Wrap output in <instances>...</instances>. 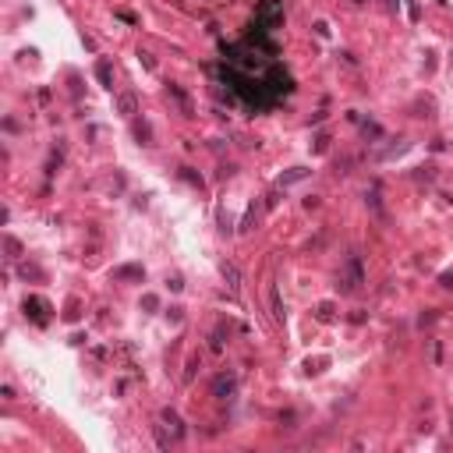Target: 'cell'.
Here are the masks:
<instances>
[{
	"label": "cell",
	"mask_w": 453,
	"mask_h": 453,
	"mask_svg": "<svg viewBox=\"0 0 453 453\" xmlns=\"http://www.w3.org/2000/svg\"><path fill=\"white\" fill-rule=\"evenodd\" d=\"M170 96H174V99L181 103V110H184V113H191V99H188L184 92H181V89H177V85H170Z\"/></svg>",
	"instance_id": "3"
},
{
	"label": "cell",
	"mask_w": 453,
	"mask_h": 453,
	"mask_svg": "<svg viewBox=\"0 0 453 453\" xmlns=\"http://www.w3.org/2000/svg\"><path fill=\"white\" fill-rule=\"evenodd\" d=\"M223 276L230 280V287H237V269L234 266H223Z\"/></svg>",
	"instance_id": "8"
},
{
	"label": "cell",
	"mask_w": 453,
	"mask_h": 453,
	"mask_svg": "<svg viewBox=\"0 0 453 453\" xmlns=\"http://www.w3.org/2000/svg\"><path fill=\"white\" fill-rule=\"evenodd\" d=\"M25 308H32V319H36V322H46V301L28 297V301H25Z\"/></svg>",
	"instance_id": "2"
},
{
	"label": "cell",
	"mask_w": 453,
	"mask_h": 453,
	"mask_svg": "<svg viewBox=\"0 0 453 453\" xmlns=\"http://www.w3.org/2000/svg\"><path fill=\"white\" fill-rule=\"evenodd\" d=\"M255 28V36L259 39H245V43H237L234 50H226L223 57V74H226V82L234 85V92L248 103V107L255 110H262V107H273V103L280 96H287L294 89L291 82V74H287V68L276 60V53L266 46V32H273L262 18L259 25H251Z\"/></svg>",
	"instance_id": "1"
},
{
	"label": "cell",
	"mask_w": 453,
	"mask_h": 453,
	"mask_svg": "<svg viewBox=\"0 0 453 453\" xmlns=\"http://www.w3.org/2000/svg\"><path fill=\"white\" fill-rule=\"evenodd\" d=\"M96 74H99V82L107 85V89H113V85H110V64H107V60H99V68H96Z\"/></svg>",
	"instance_id": "4"
},
{
	"label": "cell",
	"mask_w": 453,
	"mask_h": 453,
	"mask_svg": "<svg viewBox=\"0 0 453 453\" xmlns=\"http://www.w3.org/2000/svg\"><path fill=\"white\" fill-rule=\"evenodd\" d=\"M117 110L120 113H135V96H120L117 99Z\"/></svg>",
	"instance_id": "5"
},
{
	"label": "cell",
	"mask_w": 453,
	"mask_h": 453,
	"mask_svg": "<svg viewBox=\"0 0 453 453\" xmlns=\"http://www.w3.org/2000/svg\"><path fill=\"white\" fill-rule=\"evenodd\" d=\"M319 319H333V305H329V301L319 305Z\"/></svg>",
	"instance_id": "7"
},
{
	"label": "cell",
	"mask_w": 453,
	"mask_h": 453,
	"mask_svg": "<svg viewBox=\"0 0 453 453\" xmlns=\"http://www.w3.org/2000/svg\"><path fill=\"white\" fill-rule=\"evenodd\" d=\"M163 421H167V425H170V429H174L177 435H181V432H184V429H181V418H177L174 411H163Z\"/></svg>",
	"instance_id": "6"
}]
</instances>
